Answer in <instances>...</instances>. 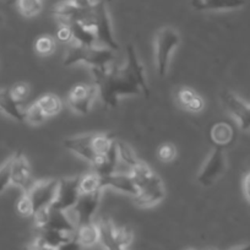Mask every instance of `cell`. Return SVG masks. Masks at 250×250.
I'll return each instance as SVG.
<instances>
[{
  "label": "cell",
  "instance_id": "obj_1",
  "mask_svg": "<svg viewBox=\"0 0 250 250\" xmlns=\"http://www.w3.org/2000/svg\"><path fill=\"white\" fill-rule=\"evenodd\" d=\"M95 85L101 100L107 107L115 108L123 96H150L145 69L135 48H126V62L120 68L92 69Z\"/></svg>",
  "mask_w": 250,
  "mask_h": 250
},
{
  "label": "cell",
  "instance_id": "obj_2",
  "mask_svg": "<svg viewBox=\"0 0 250 250\" xmlns=\"http://www.w3.org/2000/svg\"><path fill=\"white\" fill-rule=\"evenodd\" d=\"M114 141V136L110 134H83L65 139L64 146L66 150L96 166L107 155Z\"/></svg>",
  "mask_w": 250,
  "mask_h": 250
},
{
  "label": "cell",
  "instance_id": "obj_3",
  "mask_svg": "<svg viewBox=\"0 0 250 250\" xmlns=\"http://www.w3.org/2000/svg\"><path fill=\"white\" fill-rule=\"evenodd\" d=\"M114 60V50L96 45H79L74 43L66 52L62 64L65 66L86 64L91 69H107Z\"/></svg>",
  "mask_w": 250,
  "mask_h": 250
},
{
  "label": "cell",
  "instance_id": "obj_4",
  "mask_svg": "<svg viewBox=\"0 0 250 250\" xmlns=\"http://www.w3.org/2000/svg\"><path fill=\"white\" fill-rule=\"evenodd\" d=\"M180 37L177 30L172 27H162L158 30L155 37V62L157 74L165 78L168 73L170 55L179 45Z\"/></svg>",
  "mask_w": 250,
  "mask_h": 250
},
{
  "label": "cell",
  "instance_id": "obj_5",
  "mask_svg": "<svg viewBox=\"0 0 250 250\" xmlns=\"http://www.w3.org/2000/svg\"><path fill=\"white\" fill-rule=\"evenodd\" d=\"M58 185L59 179H44L33 183L27 191H23V195L32 208L33 216L53 205L57 198Z\"/></svg>",
  "mask_w": 250,
  "mask_h": 250
},
{
  "label": "cell",
  "instance_id": "obj_6",
  "mask_svg": "<svg viewBox=\"0 0 250 250\" xmlns=\"http://www.w3.org/2000/svg\"><path fill=\"white\" fill-rule=\"evenodd\" d=\"M92 28L95 30L97 42L103 47L109 48L112 50L119 49V43L117 42L113 33L112 22H110L109 14H108L107 3L104 0H100L93 4V22Z\"/></svg>",
  "mask_w": 250,
  "mask_h": 250
},
{
  "label": "cell",
  "instance_id": "obj_7",
  "mask_svg": "<svg viewBox=\"0 0 250 250\" xmlns=\"http://www.w3.org/2000/svg\"><path fill=\"white\" fill-rule=\"evenodd\" d=\"M226 168H227V160H226L225 148L215 147L201 167L196 180L203 187H210L218 178L222 177L223 173L226 172Z\"/></svg>",
  "mask_w": 250,
  "mask_h": 250
},
{
  "label": "cell",
  "instance_id": "obj_8",
  "mask_svg": "<svg viewBox=\"0 0 250 250\" xmlns=\"http://www.w3.org/2000/svg\"><path fill=\"white\" fill-rule=\"evenodd\" d=\"M80 196V177L62 178L59 179L58 193L52 208L60 211H69L76 205Z\"/></svg>",
  "mask_w": 250,
  "mask_h": 250
},
{
  "label": "cell",
  "instance_id": "obj_9",
  "mask_svg": "<svg viewBox=\"0 0 250 250\" xmlns=\"http://www.w3.org/2000/svg\"><path fill=\"white\" fill-rule=\"evenodd\" d=\"M98 93L96 85H76L68 95V104L75 113L86 115L90 113L96 95Z\"/></svg>",
  "mask_w": 250,
  "mask_h": 250
},
{
  "label": "cell",
  "instance_id": "obj_10",
  "mask_svg": "<svg viewBox=\"0 0 250 250\" xmlns=\"http://www.w3.org/2000/svg\"><path fill=\"white\" fill-rule=\"evenodd\" d=\"M101 195H102V190L80 194L76 205L70 210L75 213V222L78 227L93 222V216H95L98 205H100Z\"/></svg>",
  "mask_w": 250,
  "mask_h": 250
},
{
  "label": "cell",
  "instance_id": "obj_11",
  "mask_svg": "<svg viewBox=\"0 0 250 250\" xmlns=\"http://www.w3.org/2000/svg\"><path fill=\"white\" fill-rule=\"evenodd\" d=\"M221 101L226 109L237 119L240 128L245 131H250V104L245 103L230 91L221 92Z\"/></svg>",
  "mask_w": 250,
  "mask_h": 250
},
{
  "label": "cell",
  "instance_id": "obj_12",
  "mask_svg": "<svg viewBox=\"0 0 250 250\" xmlns=\"http://www.w3.org/2000/svg\"><path fill=\"white\" fill-rule=\"evenodd\" d=\"M11 165V184L20 188L22 191H27L32 183V172L30 163L21 151L14 153L10 157Z\"/></svg>",
  "mask_w": 250,
  "mask_h": 250
},
{
  "label": "cell",
  "instance_id": "obj_13",
  "mask_svg": "<svg viewBox=\"0 0 250 250\" xmlns=\"http://www.w3.org/2000/svg\"><path fill=\"white\" fill-rule=\"evenodd\" d=\"M166 190L162 179L153 184L146 185L139 190L138 195L134 196V204L139 208H151L157 205L165 199Z\"/></svg>",
  "mask_w": 250,
  "mask_h": 250
},
{
  "label": "cell",
  "instance_id": "obj_14",
  "mask_svg": "<svg viewBox=\"0 0 250 250\" xmlns=\"http://www.w3.org/2000/svg\"><path fill=\"white\" fill-rule=\"evenodd\" d=\"M102 188H112L118 191H122L129 195H138L139 188L131 174H123V173H112L107 177H101Z\"/></svg>",
  "mask_w": 250,
  "mask_h": 250
},
{
  "label": "cell",
  "instance_id": "obj_15",
  "mask_svg": "<svg viewBox=\"0 0 250 250\" xmlns=\"http://www.w3.org/2000/svg\"><path fill=\"white\" fill-rule=\"evenodd\" d=\"M78 225L74 220H71L70 216L66 211L55 210L49 208L47 211V218L41 229H55L62 230V232L75 233Z\"/></svg>",
  "mask_w": 250,
  "mask_h": 250
},
{
  "label": "cell",
  "instance_id": "obj_16",
  "mask_svg": "<svg viewBox=\"0 0 250 250\" xmlns=\"http://www.w3.org/2000/svg\"><path fill=\"white\" fill-rule=\"evenodd\" d=\"M0 112L16 122H25V109L11 96L9 88H0Z\"/></svg>",
  "mask_w": 250,
  "mask_h": 250
},
{
  "label": "cell",
  "instance_id": "obj_17",
  "mask_svg": "<svg viewBox=\"0 0 250 250\" xmlns=\"http://www.w3.org/2000/svg\"><path fill=\"white\" fill-rule=\"evenodd\" d=\"M75 238L76 240L80 243V245L83 248V249L97 247V245L100 244V239H101V233H100L98 223L91 222V223H87V225L79 226V227L76 228Z\"/></svg>",
  "mask_w": 250,
  "mask_h": 250
},
{
  "label": "cell",
  "instance_id": "obj_18",
  "mask_svg": "<svg viewBox=\"0 0 250 250\" xmlns=\"http://www.w3.org/2000/svg\"><path fill=\"white\" fill-rule=\"evenodd\" d=\"M245 5V0H193V6L200 11L235 10Z\"/></svg>",
  "mask_w": 250,
  "mask_h": 250
},
{
  "label": "cell",
  "instance_id": "obj_19",
  "mask_svg": "<svg viewBox=\"0 0 250 250\" xmlns=\"http://www.w3.org/2000/svg\"><path fill=\"white\" fill-rule=\"evenodd\" d=\"M210 138L216 147L225 148L226 146L232 144L233 139H234V129L228 123H216L210 130Z\"/></svg>",
  "mask_w": 250,
  "mask_h": 250
},
{
  "label": "cell",
  "instance_id": "obj_20",
  "mask_svg": "<svg viewBox=\"0 0 250 250\" xmlns=\"http://www.w3.org/2000/svg\"><path fill=\"white\" fill-rule=\"evenodd\" d=\"M66 26L70 27L71 40L74 41L75 44L91 47V45H96V43H98L93 28L88 27V26L83 25L81 22H73Z\"/></svg>",
  "mask_w": 250,
  "mask_h": 250
},
{
  "label": "cell",
  "instance_id": "obj_21",
  "mask_svg": "<svg viewBox=\"0 0 250 250\" xmlns=\"http://www.w3.org/2000/svg\"><path fill=\"white\" fill-rule=\"evenodd\" d=\"M177 100L179 104L189 112L198 113L203 110L205 105L203 98L189 87H180L177 92Z\"/></svg>",
  "mask_w": 250,
  "mask_h": 250
},
{
  "label": "cell",
  "instance_id": "obj_22",
  "mask_svg": "<svg viewBox=\"0 0 250 250\" xmlns=\"http://www.w3.org/2000/svg\"><path fill=\"white\" fill-rule=\"evenodd\" d=\"M38 238L49 247L58 249L60 245L75 238V233L62 232V230L55 229H41V234L38 235Z\"/></svg>",
  "mask_w": 250,
  "mask_h": 250
},
{
  "label": "cell",
  "instance_id": "obj_23",
  "mask_svg": "<svg viewBox=\"0 0 250 250\" xmlns=\"http://www.w3.org/2000/svg\"><path fill=\"white\" fill-rule=\"evenodd\" d=\"M119 157H118V151H117V145H115V141L113 144V146L110 147V150L108 151L107 155L100 161L98 165L95 166V169L100 177H107V175L112 174L115 172V167H117V163Z\"/></svg>",
  "mask_w": 250,
  "mask_h": 250
},
{
  "label": "cell",
  "instance_id": "obj_24",
  "mask_svg": "<svg viewBox=\"0 0 250 250\" xmlns=\"http://www.w3.org/2000/svg\"><path fill=\"white\" fill-rule=\"evenodd\" d=\"M36 102L40 104V107L42 108L43 113L45 114V117H54L58 113L62 110V101L58 96L53 95V93H45V95L41 96Z\"/></svg>",
  "mask_w": 250,
  "mask_h": 250
},
{
  "label": "cell",
  "instance_id": "obj_25",
  "mask_svg": "<svg viewBox=\"0 0 250 250\" xmlns=\"http://www.w3.org/2000/svg\"><path fill=\"white\" fill-rule=\"evenodd\" d=\"M115 145H117V151H118V157L119 160H122L125 165H128L130 168H134L140 160L136 156L135 151L128 145V144H125L124 141H119L115 140Z\"/></svg>",
  "mask_w": 250,
  "mask_h": 250
},
{
  "label": "cell",
  "instance_id": "obj_26",
  "mask_svg": "<svg viewBox=\"0 0 250 250\" xmlns=\"http://www.w3.org/2000/svg\"><path fill=\"white\" fill-rule=\"evenodd\" d=\"M101 177L97 173H90L80 177V194L93 193L96 190H102Z\"/></svg>",
  "mask_w": 250,
  "mask_h": 250
},
{
  "label": "cell",
  "instance_id": "obj_27",
  "mask_svg": "<svg viewBox=\"0 0 250 250\" xmlns=\"http://www.w3.org/2000/svg\"><path fill=\"white\" fill-rule=\"evenodd\" d=\"M18 8L25 18H33L42 10L41 0H18Z\"/></svg>",
  "mask_w": 250,
  "mask_h": 250
},
{
  "label": "cell",
  "instance_id": "obj_28",
  "mask_svg": "<svg viewBox=\"0 0 250 250\" xmlns=\"http://www.w3.org/2000/svg\"><path fill=\"white\" fill-rule=\"evenodd\" d=\"M45 119H47V117H45L42 108L40 107V104L37 102L32 103L30 107H27L25 109V122H27L28 124H42Z\"/></svg>",
  "mask_w": 250,
  "mask_h": 250
},
{
  "label": "cell",
  "instance_id": "obj_29",
  "mask_svg": "<svg viewBox=\"0 0 250 250\" xmlns=\"http://www.w3.org/2000/svg\"><path fill=\"white\" fill-rule=\"evenodd\" d=\"M35 49L42 57L50 55L55 49V41L50 36H41L35 43Z\"/></svg>",
  "mask_w": 250,
  "mask_h": 250
},
{
  "label": "cell",
  "instance_id": "obj_30",
  "mask_svg": "<svg viewBox=\"0 0 250 250\" xmlns=\"http://www.w3.org/2000/svg\"><path fill=\"white\" fill-rule=\"evenodd\" d=\"M175 156H177V148H175V146L173 145V144L166 143V144H162V145L158 147L157 157L161 162L163 163L172 162V161L175 158Z\"/></svg>",
  "mask_w": 250,
  "mask_h": 250
},
{
  "label": "cell",
  "instance_id": "obj_31",
  "mask_svg": "<svg viewBox=\"0 0 250 250\" xmlns=\"http://www.w3.org/2000/svg\"><path fill=\"white\" fill-rule=\"evenodd\" d=\"M11 184V165L10 158L0 167V194Z\"/></svg>",
  "mask_w": 250,
  "mask_h": 250
},
{
  "label": "cell",
  "instance_id": "obj_32",
  "mask_svg": "<svg viewBox=\"0 0 250 250\" xmlns=\"http://www.w3.org/2000/svg\"><path fill=\"white\" fill-rule=\"evenodd\" d=\"M10 90L11 96L18 101L19 103H23V101L27 98L28 93H30V87H28L27 83H15L13 87L9 88Z\"/></svg>",
  "mask_w": 250,
  "mask_h": 250
},
{
  "label": "cell",
  "instance_id": "obj_33",
  "mask_svg": "<svg viewBox=\"0 0 250 250\" xmlns=\"http://www.w3.org/2000/svg\"><path fill=\"white\" fill-rule=\"evenodd\" d=\"M26 250H57V249H55V248L49 247V245H47L44 242H43V240H41L40 238L37 237L36 239H33L32 242L27 245Z\"/></svg>",
  "mask_w": 250,
  "mask_h": 250
},
{
  "label": "cell",
  "instance_id": "obj_34",
  "mask_svg": "<svg viewBox=\"0 0 250 250\" xmlns=\"http://www.w3.org/2000/svg\"><path fill=\"white\" fill-rule=\"evenodd\" d=\"M57 38L62 42H69L71 41V31L70 27L66 25H60L59 30L57 32Z\"/></svg>",
  "mask_w": 250,
  "mask_h": 250
},
{
  "label": "cell",
  "instance_id": "obj_35",
  "mask_svg": "<svg viewBox=\"0 0 250 250\" xmlns=\"http://www.w3.org/2000/svg\"><path fill=\"white\" fill-rule=\"evenodd\" d=\"M83 248L81 247L80 243L76 240V238H73V239L69 240V242H66V243H64L62 245H60L57 250H83Z\"/></svg>",
  "mask_w": 250,
  "mask_h": 250
},
{
  "label": "cell",
  "instance_id": "obj_36",
  "mask_svg": "<svg viewBox=\"0 0 250 250\" xmlns=\"http://www.w3.org/2000/svg\"><path fill=\"white\" fill-rule=\"evenodd\" d=\"M243 190H244L245 198L250 203V172L245 175L244 182H243Z\"/></svg>",
  "mask_w": 250,
  "mask_h": 250
},
{
  "label": "cell",
  "instance_id": "obj_37",
  "mask_svg": "<svg viewBox=\"0 0 250 250\" xmlns=\"http://www.w3.org/2000/svg\"><path fill=\"white\" fill-rule=\"evenodd\" d=\"M100 244L104 250H126V249H123V248L118 247L117 244L109 242V240H101Z\"/></svg>",
  "mask_w": 250,
  "mask_h": 250
},
{
  "label": "cell",
  "instance_id": "obj_38",
  "mask_svg": "<svg viewBox=\"0 0 250 250\" xmlns=\"http://www.w3.org/2000/svg\"><path fill=\"white\" fill-rule=\"evenodd\" d=\"M228 250H250V243H248V244L237 245V247H233Z\"/></svg>",
  "mask_w": 250,
  "mask_h": 250
},
{
  "label": "cell",
  "instance_id": "obj_39",
  "mask_svg": "<svg viewBox=\"0 0 250 250\" xmlns=\"http://www.w3.org/2000/svg\"><path fill=\"white\" fill-rule=\"evenodd\" d=\"M83 250H104L102 247H101V244H98L97 247H93V248H87V249H83Z\"/></svg>",
  "mask_w": 250,
  "mask_h": 250
},
{
  "label": "cell",
  "instance_id": "obj_40",
  "mask_svg": "<svg viewBox=\"0 0 250 250\" xmlns=\"http://www.w3.org/2000/svg\"><path fill=\"white\" fill-rule=\"evenodd\" d=\"M206 250H217V249H215V248H210V249H206Z\"/></svg>",
  "mask_w": 250,
  "mask_h": 250
},
{
  "label": "cell",
  "instance_id": "obj_41",
  "mask_svg": "<svg viewBox=\"0 0 250 250\" xmlns=\"http://www.w3.org/2000/svg\"><path fill=\"white\" fill-rule=\"evenodd\" d=\"M187 250H195V249H187Z\"/></svg>",
  "mask_w": 250,
  "mask_h": 250
},
{
  "label": "cell",
  "instance_id": "obj_42",
  "mask_svg": "<svg viewBox=\"0 0 250 250\" xmlns=\"http://www.w3.org/2000/svg\"><path fill=\"white\" fill-rule=\"evenodd\" d=\"M92 1H96V0H92Z\"/></svg>",
  "mask_w": 250,
  "mask_h": 250
}]
</instances>
